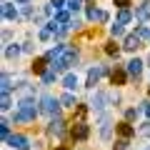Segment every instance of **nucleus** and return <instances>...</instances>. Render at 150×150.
Wrapping results in <instances>:
<instances>
[{
    "label": "nucleus",
    "instance_id": "obj_1",
    "mask_svg": "<svg viewBox=\"0 0 150 150\" xmlns=\"http://www.w3.org/2000/svg\"><path fill=\"white\" fill-rule=\"evenodd\" d=\"M38 108H35V100H20V105H18V112H15V123H33L35 120V115H38Z\"/></svg>",
    "mask_w": 150,
    "mask_h": 150
},
{
    "label": "nucleus",
    "instance_id": "obj_2",
    "mask_svg": "<svg viewBox=\"0 0 150 150\" xmlns=\"http://www.w3.org/2000/svg\"><path fill=\"white\" fill-rule=\"evenodd\" d=\"M60 105L63 103L58 100V98H53V95H43V100H40V112H45V115H58V110H60Z\"/></svg>",
    "mask_w": 150,
    "mask_h": 150
},
{
    "label": "nucleus",
    "instance_id": "obj_3",
    "mask_svg": "<svg viewBox=\"0 0 150 150\" xmlns=\"http://www.w3.org/2000/svg\"><path fill=\"white\" fill-rule=\"evenodd\" d=\"M48 133L53 135V138H63V133H65V123L58 118V115H55V118L48 123Z\"/></svg>",
    "mask_w": 150,
    "mask_h": 150
},
{
    "label": "nucleus",
    "instance_id": "obj_4",
    "mask_svg": "<svg viewBox=\"0 0 150 150\" xmlns=\"http://www.w3.org/2000/svg\"><path fill=\"white\" fill-rule=\"evenodd\" d=\"M5 143L10 145V148H15V150H30V140L23 138V135H10Z\"/></svg>",
    "mask_w": 150,
    "mask_h": 150
},
{
    "label": "nucleus",
    "instance_id": "obj_5",
    "mask_svg": "<svg viewBox=\"0 0 150 150\" xmlns=\"http://www.w3.org/2000/svg\"><path fill=\"white\" fill-rule=\"evenodd\" d=\"M103 75H105V68H103V65L90 68V70H88V88H93V85H95V83L103 78Z\"/></svg>",
    "mask_w": 150,
    "mask_h": 150
},
{
    "label": "nucleus",
    "instance_id": "obj_6",
    "mask_svg": "<svg viewBox=\"0 0 150 150\" xmlns=\"http://www.w3.org/2000/svg\"><path fill=\"white\" fill-rule=\"evenodd\" d=\"M135 18H138V23H148L150 20V0H145V3H140V5H138Z\"/></svg>",
    "mask_w": 150,
    "mask_h": 150
},
{
    "label": "nucleus",
    "instance_id": "obj_7",
    "mask_svg": "<svg viewBox=\"0 0 150 150\" xmlns=\"http://www.w3.org/2000/svg\"><path fill=\"white\" fill-rule=\"evenodd\" d=\"M88 18H90L93 23H108V13L105 10H95V8L88 10Z\"/></svg>",
    "mask_w": 150,
    "mask_h": 150
},
{
    "label": "nucleus",
    "instance_id": "obj_8",
    "mask_svg": "<svg viewBox=\"0 0 150 150\" xmlns=\"http://www.w3.org/2000/svg\"><path fill=\"white\" fill-rule=\"evenodd\" d=\"M3 18H5V20H18V18H20V13H18L10 3H3Z\"/></svg>",
    "mask_w": 150,
    "mask_h": 150
},
{
    "label": "nucleus",
    "instance_id": "obj_9",
    "mask_svg": "<svg viewBox=\"0 0 150 150\" xmlns=\"http://www.w3.org/2000/svg\"><path fill=\"white\" fill-rule=\"evenodd\" d=\"M73 138H75V140H85V138H88V125H85V123H78V125L73 128Z\"/></svg>",
    "mask_w": 150,
    "mask_h": 150
},
{
    "label": "nucleus",
    "instance_id": "obj_10",
    "mask_svg": "<svg viewBox=\"0 0 150 150\" xmlns=\"http://www.w3.org/2000/svg\"><path fill=\"white\" fill-rule=\"evenodd\" d=\"M140 73H143V63H140L138 58H135V60H130V63H128V75H133V78H138Z\"/></svg>",
    "mask_w": 150,
    "mask_h": 150
},
{
    "label": "nucleus",
    "instance_id": "obj_11",
    "mask_svg": "<svg viewBox=\"0 0 150 150\" xmlns=\"http://www.w3.org/2000/svg\"><path fill=\"white\" fill-rule=\"evenodd\" d=\"M100 138L103 140L110 138V118H108V115H103V118H100Z\"/></svg>",
    "mask_w": 150,
    "mask_h": 150
},
{
    "label": "nucleus",
    "instance_id": "obj_12",
    "mask_svg": "<svg viewBox=\"0 0 150 150\" xmlns=\"http://www.w3.org/2000/svg\"><path fill=\"white\" fill-rule=\"evenodd\" d=\"M63 88H65V90H75V88H78V78H75V73H68L63 78Z\"/></svg>",
    "mask_w": 150,
    "mask_h": 150
},
{
    "label": "nucleus",
    "instance_id": "obj_13",
    "mask_svg": "<svg viewBox=\"0 0 150 150\" xmlns=\"http://www.w3.org/2000/svg\"><path fill=\"white\" fill-rule=\"evenodd\" d=\"M125 75H128V70H115V73H112L110 75V80H112V85H123V83H125Z\"/></svg>",
    "mask_w": 150,
    "mask_h": 150
},
{
    "label": "nucleus",
    "instance_id": "obj_14",
    "mask_svg": "<svg viewBox=\"0 0 150 150\" xmlns=\"http://www.w3.org/2000/svg\"><path fill=\"white\" fill-rule=\"evenodd\" d=\"M125 50H138L140 48V38L138 35H130V38H125V45H123Z\"/></svg>",
    "mask_w": 150,
    "mask_h": 150
},
{
    "label": "nucleus",
    "instance_id": "obj_15",
    "mask_svg": "<svg viewBox=\"0 0 150 150\" xmlns=\"http://www.w3.org/2000/svg\"><path fill=\"white\" fill-rule=\"evenodd\" d=\"M90 105L95 108V110H103V105H105V95H103V93H95L93 100H90Z\"/></svg>",
    "mask_w": 150,
    "mask_h": 150
},
{
    "label": "nucleus",
    "instance_id": "obj_16",
    "mask_svg": "<svg viewBox=\"0 0 150 150\" xmlns=\"http://www.w3.org/2000/svg\"><path fill=\"white\" fill-rule=\"evenodd\" d=\"M60 103H63L65 108H75V105H78V103H75V95H70V93H65V95L60 98Z\"/></svg>",
    "mask_w": 150,
    "mask_h": 150
},
{
    "label": "nucleus",
    "instance_id": "obj_17",
    "mask_svg": "<svg viewBox=\"0 0 150 150\" xmlns=\"http://www.w3.org/2000/svg\"><path fill=\"white\" fill-rule=\"evenodd\" d=\"M118 133L123 135V138H130V135H133V128H130V123H120V125H118Z\"/></svg>",
    "mask_w": 150,
    "mask_h": 150
},
{
    "label": "nucleus",
    "instance_id": "obj_18",
    "mask_svg": "<svg viewBox=\"0 0 150 150\" xmlns=\"http://www.w3.org/2000/svg\"><path fill=\"white\" fill-rule=\"evenodd\" d=\"M45 60H48V58H45ZM45 60H33V73L43 75L45 73Z\"/></svg>",
    "mask_w": 150,
    "mask_h": 150
},
{
    "label": "nucleus",
    "instance_id": "obj_19",
    "mask_svg": "<svg viewBox=\"0 0 150 150\" xmlns=\"http://www.w3.org/2000/svg\"><path fill=\"white\" fill-rule=\"evenodd\" d=\"M130 20H133L130 10H125V8H123V10H120V15H118V23H120V25H125V23H130Z\"/></svg>",
    "mask_w": 150,
    "mask_h": 150
},
{
    "label": "nucleus",
    "instance_id": "obj_20",
    "mask_svg": "<svg viewBox=\"0 0 150 150\" xmlns=\"http://www.w3.org/2000/svg\"><path fill=\"white\" fill-rule=\"evenodd\" d=\"M10 75H3V80H0V90H3V93H10Z\"/></svg>",
    "mask_w": 150,
    "mask_h": 150
},
{
    "label": "nucleus",
    "instance_id": "obj_21",
    "mask_svg": "<svg viewBox=\"0 0 150 150\" xmlns=\"http://www.w3.org/2000/svg\"><path fill=\"white\" fill-rule=\"evenodd\" d=\"M63 3H65V0H50V8H48V13H53V15H55V13H58L60 8H63Z\"/></svg>",
    "mask_w": 150,
    "mask_h": 150
},
{
    "label": "nucleus",
    "instance_id": "obj_22",
    "mask_svg": "<svg viewBox=\"0 0 150 150\" xmlns=\"http://www.w3.org/2000/svg\"><path fill=\"white\" fill-rule=\"evenodd\" d=\"M80 5H83V0H68V10H73V13L80 10Z\"/></svg>",
    "mask_w": 150,
    "mask_h": 150
},
{
    "label": "nucleus",
    "instance_id": "obj_23",
    "mask_svg": "<svg viewBox=\"0 0 150 150\" xmlns=\"http://www.w3.org/2000/svg\"><path fill=\"white\" fill-rule=\"evenodd\" d=\"M0 133H3V138H10V123H8V120H3V125H0Z\"/></svg>",
    "mask_w": 150,
    "mask_h": 150
},
{
    "label": "nucleus",
    "instance_id": "obj_24",
    "mask_svg": "<svg viewBox=\"0 0 150 150\" xmlns=\"http://www.w3.org/2000/svg\"><path fill=\"white\" fill-rule=\"evenodd\" d=\"M110 35H112V38H120V35H123V25H120V23H115V25L110 28Z\"/></svg>",
    "mask_w": 150,
    "mask_h": 150
},
{
    "label": "nucleus",
    "instance_id": "obj_25",
    "mask_svg": "<svg viewBox=\"0 0 150 150\" xmlns=\"http://www.w3.org/2000/svg\"><path fill=\"white\" fill-rule=\"evenodd\" d=\"M5 55L8 58H18V55H20V48H18V45H10V48L5 50Z\"/></svg>",
    "mask_w": 150,
    "mask_h": 150
},
{
    "label": "nucleus",
    "instance_id": "obj_26",
    "mask_svg": "<svg viewBox=\"0 0 150 150\" xmlns=\"http://www.w3.org/2000/svg\"><path fill=\"white\" fill-rule=\"evenodd\" d=\"M50 35H53V28H50V25L48 28H40V40H48Z\"/></svg>",
    "mask_w": 150,
    "mask_h": 150
},
{
    "label": "nucleus",
    "instance_id": "obj_27",
    "mask_svg": "<svg viewBox=\"0 0 150 150\" xmlns=\"http://www.w3.org/2000/svg\"><path fill=\"white\" fill-rule=\"evenodd\" d=\"M3 110H8V108H10V93H3Z\"/></svg>",
    "mask_w": 150,
    "mask_h": 150
},
{
    "label": "nucleus",
    "instance_id": "obj_28",
    "mask_svg": "<svg viewBox=\"0 0 150 150\" xmlns=\"http://www.w3.org/2000/svg\"><path fill=\"white\" fill-rule=\"evenodd\" d=\"M125 148H128V138L118 140V143H115V148H112V150H125Z\"/></svg>",
    "mask_w": 150,
    "mask_h": 150
},
{
    "label": "nucleus",
    "instance_id": "obj_29",
    "mask_svg": "<svg viewBox=\"0 0 150 150\" xmlns=\"http://www.w3.org/2000/svg\"><path fill=\"white\" fill-rule=\"evenodd\" d=\"M140 135H145V138H150V120H148V123L143 125V128H140Z\"/></svg>",
    "mask_w": 150,
    "mask_h": 150
},
{
    "label": "nucleus",
    "instance_id": "obj_30",
    "mask_svg": "<svg viewBox=\"0 0 150 150\" xmlns=\"http://www.w3.org/2000/svg\"><path fill=\"white\" fill-rule=\"evenodd\" d=\"M30 93H33V90H30V88H28V83H23V88H20V95H25V98H28V95H30Z\"/></svg>",
    "mask_w": 150,
    "mask_h": 150
},
{
    "label": "nucleus",
    "instance_id": "obj_31",
    "mask_svg": "<svg viewBox=\"0 0 150 150\" xmlns=\"http://www.w3.org/2000/svg\"><path fill=\"white\" fill-rule=\"evenodd\" d=\"M105 50H108V53H110V55H118V48H115V45H112V43H108V48H105Z\"/></svg>",
    "mask_w": 150,
    "mask_h": 150
},
{
    "label": "nucleus",
    "instance_id": "obj_32",
    "mask_svg": "<svg viewBox=\"0 0 150 150\" xmlns=\"http://www.w3.org/2000/svg\"><path fill=\"white\" fill-rule=\"evenodd\" d=\"M115 5H118V8H128L130 0H115Z\"/></svg>",
    "mask_w": 150,
    "mask_h": 150
},
{
    "label": "nucleus",
    "instance_id": "obj_33",
    "mask_svg": "<svg viewBox=\"0 0 150 150\" xmlns=\"http://www.w3.org/2000/svg\"><path fill=\"white\" fill-rule=\"evenodd\" d=\"M145 115L150 118V103H145Z\"/></svg>",
    "mask_w": 150,
    "mask_h": 150
},
{
    "label": "nucleus",
    "instance_id": "obj_34",
    "mask_svg": "<svg viewBox=\"0 0 150 150\" xmlns=\"http://www.w3.org/2000/svg\"><path fill=\"white\" fill-rule=\"evenodd\" d=\"M18 3H23V5H25V3H28V0H18Z\"/></svg>",
    "mask_w": 150,
    "mask_h": 150
},
{
    "label": "nucleus",
    "instance_id": "obj_35",
    "mask_svg": "<svg viewBox=\"0 0 150 150\" xmlns=\"http://www.w3.org/2000/svg\"><path fill=\"white\" fill-rule=\"evenodd\" d=\"M60 150H65V148H60Z\"/></svg>",
    "mask_w": 150,
    "mask_h": 150
}]
</instances>
